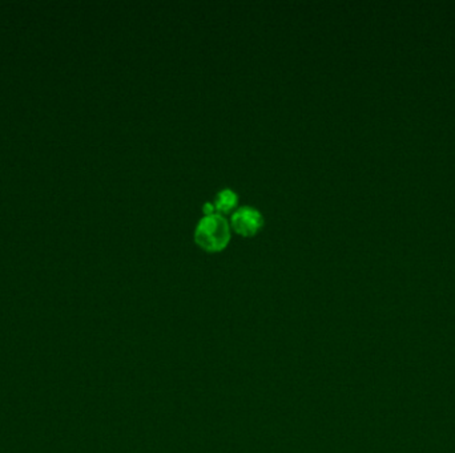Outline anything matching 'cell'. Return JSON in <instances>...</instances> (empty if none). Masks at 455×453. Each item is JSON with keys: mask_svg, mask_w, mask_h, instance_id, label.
I'll return each instance as SVG.
<instances>
[{"mask_svg": "<svg viewBox=\"0 0 455 453\" xmlns=\"http://www.w3.org/2000/svg\"><path fill=\"white\" fill-rule=\"evenodd\" d=\"M230 241V224L219 213L206 216L195 229V242L209 253L221 251Z\"/></svg>", "mask_w": 455, "mask_h": 453, "instance_id": "cell-1", "label": "cell"}, {"mask_svg": "<svg viewBox=\"0 0 455 453\" xmlns=\"http://www.w3.org/2000/svg\"><path fill=\"white\" fill-rule=\"evenodd\" d=\"M203 211L206 216H212L216 213V209H214V205L212 202H206L204 206H203Z\"/></svg>", "mask_w": 455, "mask_h": 453, "instance_id": "cell-4", "label": "cell"}, {"mask_svg": "<svg viewBox=\"0 0 455 453\" xmlns=\"http://www.w3.org/2000/svg\"><path fill=\"white\" fill-rule=\"evenodd\" d=\"M229 224L240 235L253 237L264 226V217L252 206H241L232 213Z\"/></svg>", "mask_w": 455, "mask_h": 453, "instance_id": "cell-2", "label": "cell"}, {"mask_svg": "<svg viewBox=\"0 0 455 453\" xmlns=\"http://www.w3.org/2000/svg\"><path fill=\"white\" fill-rule=\"evenodd\" d=\"M237 202H238V196L236 194V191L229 187H225L216 194L213 205H214L216 211H219V214L225 216V214L234 211Z\"/></svg>", "mask_w": 455, "mask_h": 453, "instance_id": "cell-3", "label": "cell"}]
</instances>
